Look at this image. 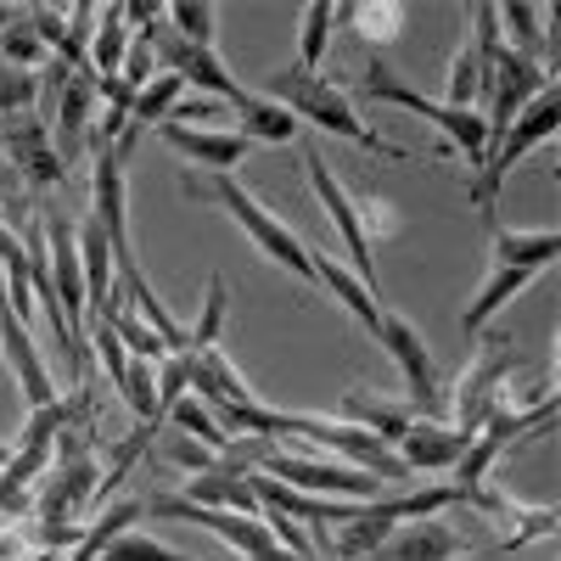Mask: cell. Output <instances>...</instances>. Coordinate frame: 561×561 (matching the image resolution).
Segmentation results:
<instances>
[{"instance_id": "6da1fadb", "label": "cell", "mask_w": 561, "mask_h": 561, "mask_svg": "<svg viewBox=\"0 0 561 561\" xmlns=\"http://www.w3.org/2000/svg\"><path fill=\"white\" fill-rule=\"evenodd\" d=\"M259 96L280 102L298 124H314V129H325V135H343V140H354V147L377 152V158L410 163V152H404V147L382 140L377 129H370V124L354 113L348 90H337V79H320V73H304V68H275V73H264V90H259Z\"/></svg>"}, {"instance_id": "7a4b0ae2", "label": "cell", "mask_w": 561, "mask_h": 561, "mask_svg": "<svg viewBox=\"0 0 561 561\" xmlns=\"http://www.w3.org/2000/svg\"><path fill=\"white\" fill-rule=\"evenodd\" d=\"M192 203H214L219 214H230L248 237H253V248L270 259V264H280V270H293L298 280H314V259H309V242L298 237V230L280 219V214H270L248 185L237 180V174H185V185H180Z\"/></svg>"}, {"instance_id": "3957f363", "label": "cell", "mask_w": 561, "mask_h": 561, "mask_svg": "<svg viewBox=\"0 0 561 561\" xmlns=\"http://www.w3.org/2000/svg\"><path fill=\"white\" fill-rule=\"evenodd\" d=\"M354 96H365V102H382V107H399V113H415V118H427L449 147H460L466 158H472V174L483 169V158H489V124H483V113H455V107H444L438 96H427V90H415L410 79H399L382 57H370L365 62V73H359V84H354Z\"/></svg>"}, {"instance_id": "277c9868", "label": "cell", "mask_w": 561, "mask_h": 561, "mask_svg": "<svg viewBox=\"0 0 561 561\" xmlns=\"http://www.w3.org/2000/svg\"><path fill=\"white\" fill-rule=\"evenodd\" d=\"M556 129H561V84H545L539 96L517 113V124H511L494 147H489L483 169L466 180V192H472V208L483 214V225H500V185H505V174L517 169L534 147H545Z\"/></svg>"}, {"instance_id": "5b68a950", "label": "cell", "mask_w": 561, "mask_h": 561, "mask_svg": "<svg viewBox=\"0 0 561 561\" xmlns=\"http://www.w3.org/2000/svg\"><path fill=\"white\" fill-rule=\"evenodd\" d=\"M523 365V348H517V337L511 332H483L478 337V354H472V365L460 370V382L444 393V404H449V427L460 433V438H478L483 433V421L505 404V382H511V370Z\"/></svg>"}, {"instance_id": "8992f818", "label": "cell", "mask_w": 561, "mask_h": 561, "mask_svg": "<svg viewBox=\"0 0 561 561\" xmlns=\"http://www.w3.org/2000/svg\"><path fill=\"white\" fill-rule=\"evenodd\" d=\"M259 478L280 483V489H298V494H314V500H348V505H365L388 494V483H377L359 466H343V460H314V455H287V449H270L259 460Z\"/></svg>"}, {"instance_id": "52a82bcc", "label": "cell", "mask_w": 561, "mask_h": 561, "mask_svg": "<svg viewBox=\"0 0 561 561\" xmlns=\"http://www.w3.org/2000/svg\"><path fill=\"white\" fill-rule=\"evenodd\" d=\"M287 438H309V444H320V449H332L343 466H359V472H370L377 483H410V472L399 466V455H393L382 438L348 427V421H337V415L293 410V433H287Z\"/></svg>"}, {"instance_id": "ba28073f", "label": "cell", "mask_w": 561, "mask_h": 561, "mask_svg": "<svg viewBox=\"0 0 561 561\" xmlns=\"http://www.w3.org/2000/svg\"><path fill=\"white\" fill-rule=\"evenodd\" d=\"M382 343V354L399 365V377H404V393H410V410L415 415H438L444 421V388H438V365H433V348L427 337L415 332V325L393 309H382V325L370 332Z\"/></svg>"}, {"instance_id": "9c48e42d", "label": "cell", "mask_w": 561, "mask_h": 561, "mask_svg": "<svg viewBox=\"0 0 561 561\" xmlns=\"http://www.w3.org/2000/svg\"><path fill=\"white\" fill-rule=\"evenodd\" d=\"M39 242H45V270H51V293H57V304H62L68 337H73V348L90 359V348H84V314H90V309H84V270H79V242H73V214L45 208Z\"/></svg>"}, {"instance_id": "30bf717a", "label": "cell", "mask_w": 561, "mask_h": 561, "mask_svg": "<svg viewBox=\"0 0 561 561\" xmlns=\"http://www.w3.org/2000/svg\"><path fill=\"white\" fill-rule=\"evenodd\" d=\"M304 169H309V192L320 197V208H325V219L337 225V237H343V248H348V270L365 280L370 293H377V248L365 242V230H359V208H354V192L337 180V169L320 158V147H304Z\"/></svg>"}, {"instance_id": "8fae6325", "label": "cell", "mask_w": 561, "mask_h": 561, "mask_svg": "<svg viewBox=\"0 0 561 561\" xmlns=\"http://www.w3.org/2000/svg\"><path fill=\"white\" fill-rule=\"evenodd\" d=\"M129 152L124 140L113 147H96V163H90V219L102 225V237L113 242V259H129Z\"/></svg>"}, {"instance_id": "7c38bea8", "label": "cell", "mask_w": 561, "mask_h": 561, "mask_svg": "<svg viewBox=\"0 0 561 561\" xmlns=\"http://www.w3.org/2000/svg\"><path fill=\"white\" fill-rule=\"evenodd\" d=\"M0 147H7V158L23 169V192H51V185L68 180V163L51 147V124H39L34 113L0 124Z\"/></svg>"}, {"instance_id": "4fadbf2b", "label": "cell", "mask_w": 561, "mask_h": 561, "mask_svg": "<svg viewBox=\"0 0 561 561\" xmlns=\"http://www.w3.org/2000/svg\"><path fill=\"white\" fill-rule=\"evenodd\" d=\"M466 505H478L483 517H494V528H500V556L494 561H505L511 550H523L528 539H539V534H550L561 523L556 505H528V500L505 494V489H472Z\"/></svg>"}, {"instance_id": "5bb4252c", "label": "cell", "mask_w": 561, "mask_h": 561, "mask_svg": "<svg viewBox=\"0 0 561 561\" xmlns=\"http://www.w3.org/2000/svg\"><path fill=\"white\" fill-rule=\"evenodd\" d=\"M158 140H163L174 158L197 163L203 174H237V163L248 158V140H242L237 129H203V124H174V118H163V124H158Z\"/></svg>"}, {"instance_id": "9a60e30c", "label": "cell", "mask_w": 561, "mask_h": 561, "mask_svg": "<svg viewBox=\"0 0 561 561\" xmlns=\"http://www.w3.org/2000/svg\"><path fill=\"white\" fill-rule=\"evenodd\" d=\"M0 359H7L12 370V382L23 393L28 410H45V404H57V382H51V370H45L34 337H28V325L7 309V298H0Z\"/></svg>"}, {"instance_id": "2e32d148", "label": "cell", "mask_w": 561, "mask_h": 561, "mask_svg": "<svg viewBox=\"0 0 561 561\" xmlns=\"http://www.w3.org/2000/svg\"><path fill=\"white\" fill-rule=\"evenodd\" d=\"M51 79H57V129H51V147H57V158L62 163H73L79 152H84V140H90V113H96V79L90 73H68L62 62L51 68Z\"/></svg>"}, {"instance_id": "e0dca14e", "label": "cell", "mask_w": 561, "mask_h": 561, "mask_svg": "<svg viewBox=\"0 0 561 561\" xmlns=\"http://www.w3.org/2000/svg\"><path fill=\"white\" fill-rule=\"evenodd\" d=\"M466 444L472 438H460L449 421H438V415H415L410 427H404V438L393 444V455H399V466L415 478V472H455V460L466 455Z\"/></svg>"}, {"instance_id": "ac0fdd59", "label": "cell", "mask_w": 561, "mask_h": 561, "mask_svg": "<svg viewBox=\"0 0 561 561\" xmlns=\"http://www.w3.org/2000/svg\"><path fill=\"white\" fill-rule=\"evenodd\" d=\"M73 242H79V270H84V309H96L113 314L124 298H118V275H113V242L102 237V225L96 219H73Z\"/></svg>"}, {"instance_id": "d6986e66", "label": "cell", "mask_w": 561, "mask_h": 561, "mask_svg": "<svg viewBox=\"0 0 561 561\" xmlns=\"http://www.w3.org/2000/svg\"><path fill=\"white\" fill-rule=\"evenodd\" d=\"M180 500H192L203 511H225V517H259V494H253V472H237V466H208V472L185 478Z\"/></svg>"}, {"instance_id": "ffe728a7", "label": "cell", "mask_w": 561, "mask_h": 561, "mask_svg": "<svg viewBox=\"0 0 561 561\" xmlns=\"http://www.w3.org/2000/svg\"><path fill=\"white\" fill-rule=\"evenodd\" d=\"M337 421H348V427L382 438V444L393 449V444L404 438V427L415 421V410H410V404H393V399H377L370 388H348L343 404H337Z\"/></svg>"}, {"instance_id": "44dd1931", "label": "cell", "mask_w": 561, "mask_h": 561, "mask_svg": "<svg viewBox=\"0 0 561 561\" xmlns=\"http://www.w3.org/2000/svg\"><path fill=\"white\" fill-rule=\"evenodd\" d=\"M309 259H314V280H320V287L332 293V298H337V304H343L359 325H365V332H377V325H382V298L370 293L354 270H343V264H337L332 253H325V248H309Z\"/></svg>"}, {"instance_id": "7402d4cb", "label": "cell", "mask_w": 561, "mask_h": 561, "mask_svg": "<svg viewBox=\"0 0 561 561\" xmlns=\"http://www.w3.org/2000/svg\"><path fill=\"white\" fill-rule=\"evenodd\" d=\"M489 253L494 264H517V270H550L561 253V230L539 225V230H511V225H489Z\"/></svg>"}, {"instance_id": "603a6c76", "label": "cell", "mask_w": 561, "mask_h": 561, "mask_svg": "<svg viewBox=\"0 0 561 561\" xmlns=\"http://www.w3.org/2000/svg\"><path fill=\"white\" fill-rule=\"evenodd\" d=\"M528 280H534V270H517V264H494V275L483 280V287H478V298L466 304V314H460V332L478 343V337L489 332V325H494V314H500L511 298H517V293H528Z\"/></svg>"}, {"instance_id": "cb8c5ba5", "label": "cell", "mask_w": 561, "mask_h": 561, "mask_svg": "<svg viewBox=\"0 0 561 561\" xmlns=\"http://www.w3.org/2000/svg\"><path fill=\"white\" fill-rule=\"evenodd\" d=\"M449 556H460V539L438 517H427V523H404L399 534H388V545L370 561H449Z\"/></svg>"}, {"instance_id": "d4e9b609", "label": "cell", "mask_w": 561, "mask_h": 561, "mask_svg": "<svg viewBox=\"0 0 561 561\" xmlns=\"http://www.w3.org/2000/svg\"><path fill=\"white\" fill-rule=\"evenodd\" d=\"M230 113H237L242 118V140H248V147H253V140H264V147H287V140H298V118L287 113V107H280V102H270V96H259V90H248V96L237 102V107H230Z\"/></svg>"}, {"instance_id": "484cf974", "label": "cell", "mask_w": 561, "mask_h": 561, "mask_svg": "<svg viewBox=\"0 0 561 561\" xmlns=\"http://www.w3.org/2000/svg\"><path fill=\"white\" fill-rule=\"evenodd\" d=\"M129 23H124V7H96V28H90V79H118L124 57H129Z\"/></svg>"}, {"instance_id": "4316f807", "label": "cell", "mask_w": 561, "mask_h": 561, "mask_svg": "<svg viewBox=\"0 0 561 561\" xmlns=\"http://www.w3.org/2000/svg\"><path fill=\"white\" fill-rule=\"evenodd\" d=\"M140 517H147V505H140V500H107L102 511H96V523H90V528H79V539H73V556L68 561H96L113 539H124Z\"/></svg>"}, {"instance_id": "83f0119b", "label": "cell", "mask_w": 561, "mask_h": 561, "mask_svg": "<svg viewBox=\"0 0 561 561\" xmlns=\"http://www.w3.org/2000/svg\"><path fill=\"white\" fill-rule=\"evenodd\" d=\"M337 23H348L370 51H388V45L404 34V7L399 0H359V7H343Z\"/></svg>"}, {"instance_id": "f1b7e54d", "label": "cell", "mask_w": 561, "mask_h": 561, "mask_svg": "<svg viewBox=\"0 0 561 561\" xmlns=\"http://www.w3.org/2000/svg\"><path fill=\"white\" fill-rule=\"evenodd\" d=\"M169 427L180 433V438H192V444H203V449H214V455H225L230 444H237V438H230L225 427H219V421H214V410L197 399V393H180L174 404H169Z\"/></svg>"}, {"instance_id": "f546056e", "label": "cell", "mask_w": 561, "mask_h": 561, "mask_svg": "<svg viewBox=\"0 0 561 561\" xmlns=\"http://www.w3.org/2000/svg\"><path fill=\"white\" fill-rule=\"evenodd\" d=\"M332 34H337V7L332 0H309L298 12V68L304 73H320L325 51H332Z\"/></svg>"}, {"instance_id": "4dcf8cb0", "label": "cell", "mask_w": 561, "mask_h": 561, "mask_svg": "<svg viewBox=\"0 0 561 561\" xmlns=\"http://www.w3.org/2000/svg\"><path fill=\"white\" fill-rule=\"evenodd\" d=\"M225 304H230L225 275H208V287H203V314H197L192 332H185V359H197V354H214V348H219V332H225Z\"/></svg>"}, {"instance_id": "1f68e13d", "label": "cell", "mask_w": 561, "mask_h": 561, "mask_svg": "<svg viewBox=\"0 0 561 561\" xmlns=\"http://www.w3.org/2000/svg\"><path fill=\"white\" fill-rule=\"evenodd\" d=\"M163 23H169V34H180L185 45H203V51H214L219 7H208V0H174V7H163Z\"/></svg>"}, {"instance_id": "d6a6232c", "label": "cell", "mask_w": 561, "mask_h": 561, "mask_svg": "<svg viewBox=\"0 0 561 561\" xmlns=\"http://www.w3.org/2000/svg\"><path fill=\"white\" fill-rule=\"evenodd\" d=\"M118 393H124V404L135 410V421H147V427H163V415H158V365L129 359Z\"/></svg>"}, {"instance_id": "836d02e7", "label": "cell", "mask_w": 561, "mask_h": 561, "mask_svg": "<svg viewBox=\"0 0 561 561\" xmlns=\"http://www.w3.org/2000/svg\"><path fill=\"white\" fill-rule=\"evenodd\" d=\"M102 320L113 325V337L124 343V354H129V359H147V365H158V359H169V348H163V337L152 332V325H140V320H135V314H129L124 304H118L113 314H102Z\"/></svg>"}, {"instance_id": "e575fe53", "label": "cell", "mask_w": 561, "mask_h": 561, "mask_svg": "<svg viewBox=\"0 0 561 561\" xmlns=\"http://www.w3.org/2000/svg\"><path fill=\"white\" fill-rule=\"evenodd\" d=\"M96 561H219V556H185V550H174V545H163L152 534H124Z\"/></svg>"}, {"instance_id": "d590c367", "label": "cell", "mask_w": 561, "mask_h": 561, "mask_svg": "<svg viewBox=\"0 0 561 561\" xmlns=\"http://www.w3.org/2000/svg\"><path fill=\"white\" fill-rule=\"evenodd\" d=\"M0 57H7V68H23V73H34L45 57H51V51H45V45H39V34L28 28V18H23V7H18V18L7 23V28H0Z\"/></svg>"}, {"instance_id": "8d00e7d4", "label": "cell", "mask_w": 561, "mask_h": 561, "mask_svg": "<svg viewBox=\"0 0 561 561\" xmlns=\"http://www.w3.org/2000/svg\"><path fill=\"white\" fill-rule=\"evenodd\" d=\"M34 102H39V73L0 68V124H7V118H23Z\"/></svg>"}, {"instance_id": "74e56055", "label": "cell", "mask_w": 561, "mask_h": 561, "mask_svg": "<svg viewBox=\"0 0 561 561\" xmlns=\"http://www.w3.org/2000/svg\"><path fill=\"white\" fill-rule=\"evenodd\" d=\"M84 348H96L102 370H107V377H113V388H118V382H124V370H129V354H124V343L113 337V325H107V320H96V325L84 332Z\"/></svg>"}, {"instance_id": "f35d334b", "label": "cell", "mask_w": 561, "mask_h": 561, "mask_svg": "<svg viewBox=\"0 0 561 561\" xmlns=\"http://www.w3.org/2000/svg\"><path fill=\"white\" fill-rule=\"evenodd\" d=\"M354 208H359V230H365V242H370V248H377L382 237H393V230H399L393 203H382V197H354Z\"/></svg>"}, {"instance_id": "ab89813d", "label": "cell", "mask_w": 561, "mask_h": 561, "mask_svg": "<svg viewBox=\"0 0 561 561\" xmlns=\"http://www.w3.org/2000/svg\"><path fill=\"white\" fill-rule=\"evenodd\" d=\"M169 460L185 466V478H197V472H208V466H219V455L203 449V444H192V438H169Z\"/></svg>"}, {"instance_id": "60d3db41", "label": "cell", "mask_w": 561, "mask_h": 561, "mask_svg": "<svg viewBox=\"0 0 561 561\" xmlns=\"http://www.w3.org/2000/svg\"><path fill=\"white\" fill-rule=\"evenodd\" d=\"M18 550H23V539H18V534H0V561H12Z\"/></svg>"}, {"instance_id": "b9f144b4", "label": "cell", "mask_w": 561, "mask_h": 561, "mask_svg": "<svg viewBox=\"0 0 561 561\" xmlns=\"http://www.w3.org/2000/svg\"><path fill=\"white\" fill-rule=\"evenodd\" d=\"M12 18H18V7H0V28H7Z\"/></svg>"}, {"instance_id": "7bdbcfd3", "label": "cell", "mask_w": 561, "mask_h": 561, "mask_svg": "<svg viewBox=\"0 0 561 561\" xmlns=\"http://www.w3.org/2000/svg\"><path fill=\"white\" fill-rule=\"evenodd\" d=\"M7 460H12V444H7V438H0V466H7Z\"/></svg>"}, {"instance_id": "ee69618b", "label": "cell", "mask_w": 561, "mask_h": 561, "mask_svg": "<svg viewBox=\"0 0 561 561\" xmlns=\"http://www.w3.org/2000/svg\"><path fill=\"white\" fill-rule=\"evenodd\" d=\"M0 192H7V163H0Z\"/></svg>"}]
</instances>
